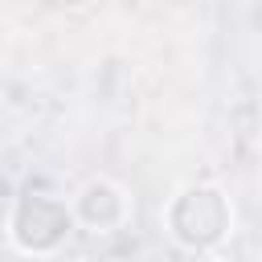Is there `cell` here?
Instances as JSON below:
<instances>
[{"label": "cell", "instance_id": "6da1fadb", "mask_svg": "<svg viewBox=\"0 0 262 262\" xmlns=\"http://www.w3.org/2000/svg\"><path fill=\"white\" fill-rule=\"evenodd\" d=\"M168 237L188 254H209L233 233V205L217 184H184L164 205Z\"/></svg>", "mask_w": 262, "mask_h": 262}, {"label": "cell", "instance_id": "7a4b0ae2", "mask_svg": "<svg viewBox=\"0 0 262 262\" xmlns=\"http://www.w3.org/2000/svg\"><path fill=\"white\" fill-rule=\"evenodd\" d=\"M74 229H78L74 205L61 201V196H49V192H33V188L12 201L8 221H4L8 246L20 250V254H33V258L57 254Z\"/></svg>", "mask_w": 262, "mask_h": 262}, {"label": "cell", "instance_id": "3957f363", "mask_svg": "<svg viewBox=\"0 0 262 262\" xmlns=\"http://www.w3.org/2000/svg\"><path fill=\"white\" fill-rule=\"evenodd\" d=\"M70 205H74V221L86 233H115V229H123L131 221V196H127V188L115 184V180H106V176L86 180Z\"/></svg>", "mask_w": 262, "mask_h": 262}, {"label": "cell", "instance_id": "277c9868", "mask_svg": "<svg viewBox=\"0 0 262 262\" xmlns=\"http://www.w3.org/2000/svg\"><path fill=\"white\" fill-rule=\"evenodd\" d=\"M196 262H221V258H196Z\"/></svg>", "mask_w": 262, "mask_h": 262}]
</instances>
